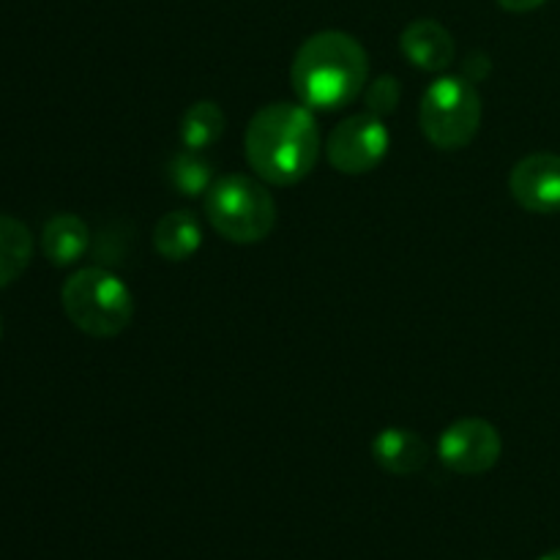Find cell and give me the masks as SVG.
<instances>
[{"mask_svg": "<svg viewBox=\"0 0 560 560\" xmlns=\"http://www.w3.org/2000/svg\"><path fill=\"white\" fill-rule=\"evenodd\" d=\"M487 74H490V58H487L485 52H474L468 60H465V69H463L465 80H470L476 85V82L485 80Z\"/></svg>", "mask_w": 560, "mask_h": 560, "instance_id": "cell-17", "label": "cell"}, {"mask_svg": "<svg viewBox=\"0 0 560 560\" xmlns=\"http://www.w3.org/2000/svg\"><path fill=\"white\" fill-rule=\"evenodd\" d=\"M91 244V230L74 213H58L44 224L42 249L52 266H74Z\"/></svg>", "mask_w": 560, "mask_h": 560, "instance_id": "cell-11", "label": "cell"}, {"mask_svg": "<svg viewBox=\"0 0 560 560\" xmlns=\"http://www.w3.org/2000/svg\"><path fill=\"white\" fill-rule=\"evenodd\" d=\"M399 98H402V85H399L397 77H377V80L366 88V113L377 115V118H386V115L397 113Z\"/></svg>", "mask_w": 560, "mask_h": 560, "instance_id": "cell-16", "label": "cell"}, {"mask_svg": "<svg viewBox=\"0 0 560 560\" xmlns=\"http://www.w3.org/2000/svg\"><path fill=\"white\" fill-rule=\"evenodd\" d=\"M370 80V58L359 38L342 31H320L306 38L290 66L295 96L310 109H342Z\"/></svg>", "mask_w": 560, "mask_h": 560, "instance_id": "cell-2", "label": "cell"}, {"mask_svg": "<svg viewBox=\"0 0 560 560\" xmlns=\"http://www.w3.org/2000/svg\"><path fill=\"white\" fill-rule=\"evenodd\" d=\"M206 217L230 244H260L277 228V200L260 180L230 173L206 191Z\"/></svg>", "mask_w": 560, "mask_h": 560, "instance_id": "cell-4", "label": "cell"}, {"mask_svg": "<svg viewBox=\"0 0 560 560\" xmlns=\"http://www.w3.org/2000/svg\"><path fill=\"white\" fill-rule=\"evenodd\" d=\"M539 560H560V550H552V552H547V556H541Z\"/></svg>", "mask_w": 560, "mask_h": 560, "instance_id": "cell-19", "label": "cell"}, {"mask_svg": "<svg viewBox=\"0 0 560 560\" xmlns=\"http://www.w3.org/2000/svg\"><path fill=\"white\" fill-rule=\"evenodd\" d=\"M419 124L427 140L441 151L470 145L481 126V96L474 82L465 77H438L421 98Z\"/></svg>", "mask_w": 560, "mask_h": 560, "instance_id": "cell-5", "label": "cell"}, {"mask_svg": "<svg viewBox=\"0 0 560 560\" xmlns=\"http://www.w3.org/2000/svg\"><path fill=\"white\" fill-rule=\"evenodd\" d=\"M202 244V228L200 219L191 211L180 208V211L164 213L153 230V246L159 255L170 262H184L200 249Z\"/></svg>", "mask_w": 560, "mask_h": 560, "instance_id": "cell-12", "label": "cell"}, {"mask_svg": "<svg viewBox=\"0 0 560 560\" xmlns=\"http://www.w3.org/2000/svg\"><path fill=\"white\" fill-rule=\"evenodd\" d=\"M60 304L71 326L93 339L118 337L135 317V299L124 279L98 266L71 273L60 290Z\"/></svg>", "mask_w": 560, "mask_h": 560, "instance_id": "cell-3", "label": "cell"}, {"mask_svg": "<svg viewBox=\"0 0 560 560\" xmlns=\"http://www.w3.org/2000/svg\"><path fill=\"white\" fill-rule=\"evenodd\" d=\"M495 3L512 14H525V11H536L539 5H545L547 0H495Z\"/></svg>", "mask_w": 560, "mask_h": 560, "instance_id": "cell-18", "label": "cell"}, {"mask_svg": "<svg viewBox=\"0 0 560 560\" xmlns=\"http://www.w3.org/2000/svg\"><path fill=\"white\" fill-rule=\"evenodd\" d=\"M246 162L271 186L301 184L320 162L323 137L306 104L273 102L252 115L244 137Z\"/></svg>", "mask_w": 560, "mask_h": 560, "instance_id": "cell-1", "label": "cell"}, {"mask_svg": "<svg viewBox=\"0 0 560 560\" xmlns=\"http://www.w3.org/2000/svg\"><path fill=\"white\" fill-rule=\"evenodd\" d=\"M509 189L520 208L528 213L560 211V156L558 153H530L514 164Z\"/></svg>", "mask_w": 560, "mask_h": 560, "instance_id": "cell-8", "label": "cell"}, {"mask_svg": "<svg viewBox=\"0 0 560 560\" xmlns=\"http://www.w3.org/2000/svg\"><path fill=\"white\" fill-rule=\"evenodd\" d=\"M372 457L386 474L413 476L424 470L430 463V446L424 438L405 427H388L372 438Z\"/></svg>", "mask_w": 560, "mask_h": 560, "instance_id": "cell-10", "label": "cell"}, {"mask_svg": "<svg viewBox=\"0 0 560 560\" xmlns=\"http://www.w3.org/2000/svg\"><path fill=\"white\" fill-rule=\"evenodd\" d=\"M0 339H3V317H0Z\"/></svg>", "mask_w": 560, "mask_h": 560, "instance_id": "cell-20", "label": "cell"}, {"mask_svg": "<svg viewBox=\"0 0 560 560\" xmlns=\"http://www.w3.org/2000/svg\"><path fill=\"white\" fill-rule=\"evenodd\" d=\"M224 126H228L224 109L217 102L202 98V102L191 104L180 118V142L191 151H206L213 142L222 140Z\"/></svg>", "mask_w": 560, "mask_h": 560, "instance_id": "cell-14", "label": "cell"}, {"mask_svg": "<svg viewBox=\"0 0 560 560\" xmlns=\"http://www.w3.org/2000/svg\"><path fill=\"white\" fill-rule=\"evenodd\" d=\"M503 454L501 432L487 419H459L443 430L438 457L459 476H481L498 465Z\"/></svg>", "mask_w": 560, "mask_h": 560, "instance_id": "cell-7", "label": "cell"}, {"mask_svg": "<svg viewBox=\"0 0 560 560\" xmlns=\"http://www.w3.org/2000/svg\"><path fill=\"white\" fill-rule=\"evenodd\" d=\"M388 142L392 137H388L383 118L372 113L350 115L328 135V164L342 175H364L386 159Z\"/></svg>", "mask_w": 560, "mask_h": 560, "instance_id": "cell-6", "label": "cell"}, {"mask_svg": "<svg viewBox=\"0 0 560 560\" xmlns=\"http://www.w3.org/2000/svg\"><path fill=\"white\" fill-rule=\"evenodd\" d=\"M167 178L184 197H200L213 186V164L200 151L180 148L167 164Z\"/></svg>", "mask_w": 560, "mask_h": 560, "instance_id": "cell-15", "label": "cell"}, {"mask_svg": "<svg viewBox=\"0 0 560 560\" xmlns=\"http://www.w3.org/2000/svg\"><path fill=\"white\" fill-rule=\"evenodd\" d=\"M399 47L402 55L421 71H430V74H441L457 58V47H454V38L441 22L435 20H416L410 22L402 31L399 38Z\"/></svg>", "mask_w": 560, "mask_h": 560, "instance_id": "cell-9", "label": "cell"}, {"mask_svg": "<svg viewBox=\"0 0 560 560\" xmlns=\"http://www.w3.org/2000/svg\"><path fill=\"white\" fill-rule=\"evenodd\" d=\"M33 257L31 230L14 217L0 213V290L25 273Z\"/></svg>", "mask_w": 560, "mask_h": 560, "instance_id": "cell-13", "label": "cell"}]
</instances>
